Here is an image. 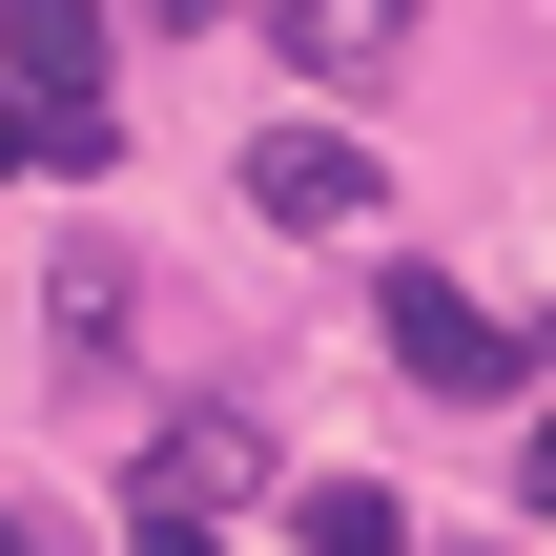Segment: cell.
Segmentation results:
<instances>
[{"label": "cell", "mask_w": 556, "mask_h": 556, "mask_svg": "<svg viewBox=\"0 0 556 556\" xmlns=\"http://www.w3.org/2000/svg\"><path fill=\"white\" fill-rule=\"evenodd\" d=\"M21 165H41V124H21V103H0V186H21Z\"/></svg>", "instance_id": "obj_8"}, {"label": "cell", "mask_w": 556, "mask_h": 556, "mask_svg": "<svg viewBox=\"0 0 556 556\" xmlns=\"http://www.w3.org/2000/svg\"><path fill=\"white\" fill-rule=\"evenodd\" d=\"M392 371H413V392H454V413H495V392H516L536 351H516V330H495L475 289H392Z\"/></svg>", "instance_id": "obj_2"}, {"label": "cell", "mask_w": 556, "mask_h": 556, "mask_svg": "<svg viewBox=\"0 0 556 556\" xmlns=\"http://www.w3.org/2000/svg\"><path fill=\"white\" fill-rule=\"evenodd\" d=\"M0 556H41V536H0Z\"/></svg>", "instance_id": "obj_9"}, {"label": "cell", "mask_w": 556, "mask_h": 556, "mask_svg": "<svg viewBox=\"0 0 556 556\" xmlns=\"http://www.w3.org/2000/svg\"><path fill=\"white\" fill-rule=\"evenodd\" d=\"M248 21H268L309 83H392V62H413V0H248Z\"/></svg>", "instance_id": "obj_4"}, {"label": "cell", "mask_w": 556, "mask_h": 556, "mask_svg": "<svg viewBox=\"0 0 556 556\" xmlns=\"http://www.w3.org/2000/svg\"><path fill=\"white\" fill-rule=\"evenodd\" d=\"M144 556H206V495H144Z\"/></svg>", "instance_id": "obj_6"}, {"label": "cell", "mask_w": 556, "mask_h": 556, "mask_svg": "<svg viewBox=\"0 0 556 556\" xmlns=\"http://www.w3.org/2000/svg\"><path fill=\"white\" fill-rule=\"evenodd\" d=\"M248 206H268V227H371V144H351V124H268V144H248Z\"/></svg>", "instance_id": "obj_3"}, {"label": "cell", "mask_w": 556, "mask_h": 556, "mask_svg": "<svg viewBox=\"0 0 556 556\" xmlns=\"http://www.w3.org/2000/svg\"><path fill=\"white\" fill-rule=\"evenodd\" d=\"M0 103L41 124V165H103L124 124H103V0H21V41H0Z\"/></svg>", "instance_id": "obj_1"}, {"label": "cell", "mask_w": 556, "mask_h": 556, "mask_svg": "<svg viewBox=\"0 0 556 556\" xmlns=\"http://www.w3.org/2000/svg\"><path fill=\"white\" fill-rule=\"evenodd\" d=\"M516 495H536V516H556V413H536V433H516Z\"/></svg>", "instance_id": "obj_7"}, {"label": "cell", "mask_w": 556, "mask_h": 556, "mask_svg": "<svg viewBox=\"0 0 556 556\" xmlns=\"http://www.w3.org/2000/svg\"><path fill=\"white\" fill-rule=\"evenodd\" d=\"M309 556H392V495H371V475H330V495H309Z\"/></svg>", "instance_id": "obj_5"}]
</instances>
